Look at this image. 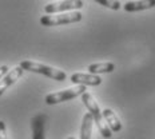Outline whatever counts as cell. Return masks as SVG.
I'll return each mask as SVG.
<instances>
[{"instance_id": "14", "label": "cell", "mask_w": 155, "mask_h": 139, "mask_svg": "<svg viewBox=\"0 0 155 139\" xmlns=\"http://www.w3.org/2000/svg\"><path fill=\"white\" fill-rule=\"evenodd\" d=\"M0 139H8L7 137V127L3 121H0Z\"/></svg>"}, {"instance_id": "15", "label": "cell", "mask_w": 155, "mask_h": 139, "mask_svg": "<svg viewBox=\"0 0 155 139\" xmlns=\"http://www.w3.org/2000/svg\"><path fill=\"white\" fill-rule=\"evenodd\" d=\"M8 66H0V80L8 74Z\"/></svg>"}, {"instance_id": "3", "label": "cell", "mask_w": 155, "mask_h": 139, "mask_svg": "<svg viewBox=\"0 0 155 139\" xmlns=\"http://www.w3.org/2000/svg\"><path fill=\"white\" fill-rule=\"evenodd\" d=\"M82 20V14L79 11L68 12V14H56V15H44L40 18V24L44 27H55L62 24L78 23Z\"/></svg>"}, {"instance_id": "5", "label": "cell", "mask_w": 155, "mask_h": 139, "mask_svg": "<svg viewBox=\"0 0 155 139\" xmlns=\"http://www.w3.org/2000/svg\"><path fill=\"white\" fill-rule=\"evenodd\" d=\"M84 3L80 0H67V2H60V3H50L44 7L47 15H56L62 14L64 11H74V9H80Z\"/></svg>"}, {"instance_id": "13", "label": "cell", "mask_w": 155, "mask_h": 139, "mask_svg": "<svg viewBox=\"0 0 155 139\" xmlns=\"http://www.w3.org/2000/svg\"><path fill=\"white\" fill-rule=\"evenodd\" d=\"M98 3H99V4H102V5H106V7H108V8H111V9H115V11L122 7L120 2H110V0H98Z\"/></svg>"}, {"instance_id": "12", "label": "cell", "mask_w": 155, "mask_h": 139, "mask_svg": "<svg viewBox=\"0 0 155 139\" xmlns=\"http://www.w3.org/2000/svg\"><path fill=\"white\" fill-rule=\"evenodd\" d=\"M92 116L90 112L83 116V122H82V127H80V139H91L92 134Z\"/></svg>"}, {"instance_id": "4", "label": "cell", "mask_w": 155, "mask_h": 139, "mask_svg": "<svg viewBox=\"0 0 155 139\" xmlns=\"http://www.w3.org/2000/svg\"><path fill=\"white\" fill-rule=\"evenodd\" d=\"M86 92V87L84 86H75L72 88H67L59 92H52L46 95V103L47 104H56V103H62L70 99H74L79 95H83Z\"/></svg>"}, {"instance_id": "16", "label": "cell", "mask_w": 155, "mask_h": 139, "mask_svg": "<svg viewBox=\"0 0 155 139\" xmlns=\"http://www.w3.org/2000/svg\"><path fill=\"white\" fill-rule=\"evenodd\" d=\"M67 139H76V138H75V137H68Z\"/></svg>"}, {"instance_id": "1", "label": "cell", "mask_w": 155, "mask_h": 139, "mask_svg": "<svg viewBox=\"0 0 155 139\" xmlns=\"http://www.w3.org/2000/svg\"><path fill=\"white\" fill-rule=\"evenodd\" d=\"M82 102L84 103V106L87 107V110L90 111V114H91L94 122L96 123V126H98V128H99V131H101L102 137L103 138H111L112 137V132L108 128V126L106 124L104 118H103V114H102L101 108H99L98 103L95 102V99L92 98L91 94H88V92L83 94V95H82Z\"/></svg>"}, {"instance_id": "7", "label": "cell", "mask_w": 155, "mask_h": 139, "mask_svg": "<svg viewBox=\"0 0 155 139\" xmlns=\"http://www.w3.org/2000/svg\"><path fill=\"white\" fill-rule=\"evenodd\" d=\"M47 116L44 114H38L32 118V139H44V127H46Z\"/></svg>"}, {"instance_id": "2", "label": "cell", "mask_w": 155, "mask_h": 139, "mask_svg": "<svg viewBox=\"0 0 155 139\" xmlns=\"http://www.w3.org/2000/svg\"><path fill=\"white\" fill-rule=\"evenodd\" d=\"M23 71H30V72H36V74H41L44 76H48L54 80H58V82H63V80L67 79V74L62 70L54 68V67L46 66V64L41 63H36L32 62V60H23L19 64Z\"/></svg>"}, {"instance_id": "10", "label": "cell", "mask_w": 155, "mask_h": 139, "mask_svg": "<svg viewBox=\"0 0 155 139\" xmlns=\"http://www.w3.org/2000/svg\"><path fill=\"white\" fill-rule=\"evenodd\" d=\"M155 7V0H144V2H127L123 5L126 12H138Z\"/></svg>"}, {"instance_id": "6", "label": "cell", "mask_w": 155, "mask_h": 139, "mask_svg": "<svg viewBox=\"0 0 155 139\" xmlns=\"http://www.w3.org/2000/svg\"><path fill=\"white\" fill-rule=\"evenodd\" d=\"M71 82L78 86H99L102 84V78L99 75H91V74L76 72L71 75Z\"/></svg>"}, {"instance_id": "9", "label": "cell", "mask_w": 155, "mask_h": 139, "mask_svg": "<svg viewBox=\"0 0 155 139\" xmlns=\"http://www.w3.org/2000/svg\"><path fill=\"white\" fill-rule=\"evenodd\" d=\"M102 114H103V118H104V122L107 123L111 132H119L122 130L120 121H119V118L116 116V114L111 108H104Z\"/></svg>"}, {"instance_id": "11", "label": "cell", "mask_w": 155, "mask_h": 139, "mask_svg": "<svg viewBox=\"0 0 155 139\" xmlns=\"http://www.w3.org/2000/svg\"><path fill=\"white\" fill-rule=\"evenodd\" d=\"M115 70V64L111 62H106V63H95V64H90L88 71L91 75H98V74H110Z\"/></svg>"}, {"instance_id": "8", "label": "cell", "mask_w": 155, "mask_h": 139, "mask_svg": "<svg viewBox=\"0 0 155 139\" xmlns=\"http://www.w3.org/2000/svg\"><path fill=\"white\" fill-rule=\"evenodd\" d=\"M24 71L20 68V67H15L14 70L8 71V74L3 78L2 80H0V96L3 95L5 91H7V88H9L16 80L19 79L21 75H23Z\"/></svg>"}]
</instances>
